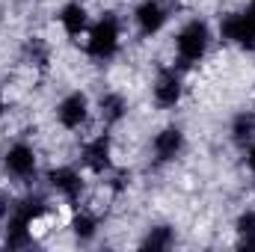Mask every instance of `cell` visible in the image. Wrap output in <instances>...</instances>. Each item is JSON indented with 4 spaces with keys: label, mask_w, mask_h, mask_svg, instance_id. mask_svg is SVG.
I'll return each instance as SVG.
<instances>
[{
    "label": "cell",
    "mask_w": 255,
    "mask_h": 252,
    "mask_svg": "<svg viewBox=\"0 0 255 252\" xmlns=\"http://www.w3.org/2000/svg\"><path fill=\"white\" fill-rule=\"evenodd\" d=\"M119 39H122V27H119V18L116 15H101L92 30H89V39H86V54L92 60H110L116 51H119Z\"/></svg>",
    "instance_id": "1"
},
{
    "label": "cell",
    "mask_w": 255,
    "mask_h": 252,
    "mask_svg": "<svg viewBox=\"0 0 255 252\" xmlns=\"http://www.w3.org/2000/svg\"><path fill=\"white\" fill-rule=\"evenodd\" d=\"M208 42H211V30L205 21H187L178 36H175V54L181 65H196L205 54H208Z\"/></svg>",
    "instance_id": "2"
},
{
    "label": "cell",
    "mask_w": 255,
    "mask_h": 252,
    "mask_svg": "<svg viewBox=\"0 0 255 252\" xmlns=\"http://www.w3.org/2000/svg\"><path fill=\"white\" fill-rule=\"evenodd\" d=\"M36 163H39V157H36L33 145H27V142H15V145H9L6 154H3V169H6L12 178H18V181L33 178V175H36Z\"/></svg>",
    "instance_id": "3"
},
{
    "label": "cell",
    "mask_w": 255,
    "mask_h": 252,
    "mask_svg": "<svg viewBox=\"0 0 255 252\" xmlns=\"http://www.w3.org/2000/svg\"><path fill=\"white\" fill-rule=\"evenodd\" d=\"M220 33L226 42L244 48V51H253L255 48V21L247 12H235V15H226L223 24H220Z\"/></svg>",
    "instance_id": "4"
},
{
    "label": "cell",
    "mask_w": 255,
    "mask_h": 252,
    "mask_svg": "<svg viewBox=\"0 0 255 252\" xmlns=\"http://www.w3.org/2000/svg\"><path fill=\"white\" fill-rule=\"evenodd\" d=\"M110 157H113V139H110V133H98V136H92L83 145V166L89 172H95V175L110 172V166H113Z\"/></svg>",
    "instance_id": "5"
},
{
    "label": "cell",
    "mask_w": 255,
    "mask_h": 252,
    "mask_svg": "<svg viewBox=\"0 0 255 252\" xmlns=\"http://www.w3.org/2000/svg\"><path fill=\"white\" fill-rule=\"evenodd\" d=\"M57 119L65 130H77L86 125L89 119V98L83 92H68L63 101L57 104Z\"/></svg>",
    "instance_id": "6"
},
{
    "label": "cell",
    "mask_w": 255,
    "mask_h": 252,
    "mask_svg": "<svg viewBox=\"0 0 255 252\" xmlns=\"http://www.w3.org/2000/svg\"><path fill=\"white\" fill-rule=\"evenodd\" d=\"M181 92H184V86H181V74H178L175 68H163V71L157 74L154 86H151L154 104H157L160 110H172V107L181 101Z\"/></svg>",
    "instance_id": "7"
},
{
    "label": "cell",
    "mask_w": 255,
    "mask_h": 252,
    "mask_svg": "<svg viewBox=\"0 0 255 252\" xmlns=\"http://www.w3.org/2000/svg\"><path fill=\"white\" fill-rule=\"evenodd\" d=\"M166 18H169V12H166V6H163L160 0H142V3L136 6V12H133L136 30H139L142 36H154V33H160L163 24H166Z\"/></svg>",
    "instance_id": "8"
},
{
    "label": "cell",
    "mask_w": 255,
    "mask_h": 252,
    "mask_svg": "<svg viewBox=\"0 0 255 252\" xmlns=\"http://www.w3.org/2000/svg\"><path fill=\"white\" fill-rule=\"evenodd\" d=\"M181 148H184V133H181V127H163V130L154 133V139H151V151H154V157H157L160 163L175 160V157L181 154Z\"/></svg>",
    "instance_id": "9"
},
{
    "label": "cell",
    "mask_w": 255,
    "mask_h": 252,
    "mask_svg": "<svg viewBox=\"0 0 255 252\" xmlns=\"http://www.w3.org/2000/svg\"><path fill=\"white\" fill-rule=\"evenodd\" d=\"M48 181H51V187L57 190L63 199H68V202H77L80 193H83V178H80V172L71 169V166H57V169H51V172H48Z\"/></svg>",
    "instance_id": "10"
},
{
    "label": "cell",
    "mask_w": 255,
    "mask_h": 252,
    "mask_svg": "<svg viewBox=\"0 0 255 252\" xmlns=\"http://www.w3.org/2000/svg\"><path fill=\"white\" fill-rule=\"evenodd\" d=\"M60 24H63L65 36H71V39H77L80 33H86V27H89L86 6H80V3H65L63 9H60Z\"/></svg>",
    "instance_id": "11"
},
{
    "label": "cell",
    "mask_w": 255,
    "mask_h": 252,
    "mask_svg": "<svg viewBox=\"0 0 255 252\" xmlns=\"http://www.w3.org/2000/svg\"><path fill=\"white\" fill-rule=\"evenodd\" d=\"M98 110H101V119H104L107 125H113V122H119V119L125 116L128 104H125V98H122V95H116V92H107V95L101 98Z\"/></svg>",
    "instance_id": "12"
},
{
    "label": "cell",
    "mask_w": 255,
    "mask_h": 252,
    "mask_svg": "<svg viewBox=\"0 0 255 252\" xmlns=\"http://www.w3.org/2000/svg\"><path fill=\"white\" fill-rule=\"evenodd\" d=\"M232 136H235L238 145L253 142L255 139V116L253 113H241V116L235 119V125H232Z\"/></svg>",
    "instance_id": "13"
},
{
    "label": "cell",
    "mask_w": 255,
    "mask_h": 252,
    "mask_svg": "<svg viewBox=\"0 0 255 252\" xmlns=\"http://www.w3.org/2000/svg\"><path fill=\"white\" fill-rule=\"evenodd\" d=\"M80 241H89L92 235H95V229H98V223H95V217L92 214H83V211H77L74 217H71V226H68Z\"/></svg>",
    "instance_id": "14"
},
{
    "label": "cell",
    "mask_w": 255,
    "mask_h": 252,
    "mask_svg": "<svg viewBox=\"0 0 255 252\" xmlns=\"http://www.w3.org/2000/svg\"><path fill=\"white\" fill-rule=\"evenodd\" d=\"M238 235L244 247H255V211H244L238 217Z\"/></svg>",
    "instance_id": "15"
},
{
    "label": "cell",
    "mask_w": 255,
    "mask_h": 252,
    "mask_svg": "<svg viewBox=\"0 0 255 252\" xmlns=\"http://www.w3.org/2000/svg\"><path fill=\"white\" fill-rule=\"evenodd\" d=\"M142 247H145V250H166V247H172V229H166V226L151 229Z\"/></svg>",
    "instance_id": "16"
},
{
    "label": "cell",
    "mask_w": 255,
    "mask_h": 252,
    "mask_svg": "<svg viewBox=\"0 0 255 252\" xmlns=\"http://www.w3.org/2000/svg\"><path fill=\"white\" fill-rule=\"evenodd\" d=\"M27 51H30V60H33L36 65H45V63H48V48H45V45H42L39 39H33Z\"/></svg>",
    "instance_id": "17"
},
{
    "label": "cell",
    "mask_w": 255,
    "mask_h": 252,
    "mask_svg": "<svg viewBox=\"0 0 255 252\" xmlns=\"http://www.w3.org/2000/svg\"><path fill=\"white\" fill-rule=\"evenodd\" d=\"M247 163H250V169L255 172V139L250 142V151H247Z\"/></svg>",
    "instance_id": "18"
},
{
    "label": "cell",
    "mask_w": 255,
    "mask_h": 252,
    "mask_svg": "<svg viewBox=\"0 0 255 252\" xmlns=\"http://www.w3.org/2000/svg\"><path fill=\"white\" fill-rule=\"evenodd\" d=\"M247 15H250V18H253V21H255V0H253V3H250V6H247Z\"/></svg>",
    "instance_id": "19"
},
{
    "label": "cell",
    "mask_w": 255,
    "mask_h": 252,
    "mask_svg": "<svg viewBox=\"0 0 255 252\" xmlns=\"http://www.w3.org/2000/svg\"><path fill=\"white\" fill-rule=\"evenodd\" d=\"M6 113V101H3V92H0V116Z\"/></svg>",
    "instance_id": "20"
}]
</instances>
